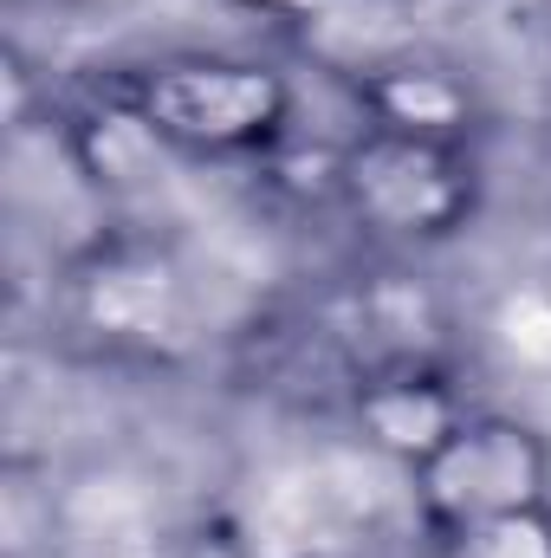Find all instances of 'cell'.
I'll list each match as a JSON object with an SVG mask.
<instances>
[{
    "label": "cell",
    "instance_id": "cell-1",
    "mask_svg": "<svg viewBox=\"0 0 551 558\" xmlns=\"http://www.w3.org/2000/svg\"><path fill=\"white\" fill-rule=\"evenodd\" d=\"M124 98L149 118V131L175 156H273L292 137V78L267 59L241 52H169L131 72Z\"/></svg>",
    "mask_w": 551,
    "mask_h": 558
},
{
    "label": "cell",
    "instance_id": "cell-2",
    "mask_svg": "<svg viewBox=\"0 0 551 558\" xmlns=\"http://www.w3.org/2000/svg\"><path fill=\"white\" fill-rule=\"evenodd\" d=\"M338 202L357 228L396 247H441L480 208V156L461 137H415L364 124L331 162Z\"/></svg>",
    "mask_w": 551,
    "mask_h": 558
},
{
    "label": "cell",
    "instance_id": "cell-3",
    "mask_svg": "<svg viewBox=\"0 0 551 558\" xmlns=\"http://www.w3.org/2000/svg\"><path fill=\"white\" fill-rule=\"evenodd\" d=\"M409 500L441 546L500 513L551 507V441L506 410H467V422L409 474Z\"/></svg>",
    "mask_w": 551,
    "mask_h": 558
},
{
    "label": "cell",
    "instance_id": "cell-4",
    "mask_svg": "<svg viewBox=\"0 0 551 558\" xmlns=\"http://www.w3.org/2000/svg\"><path fill=\"white\" fill-rule=\"evenodd\" d=\"M72 305L78 325L105 344H124L143 357H182L195 344L201 305L182 260L149 241H111L98 234L72 267Z\"/></svg>",
    "mask_w": 551,
    "mask_h": 558
},
{
    "label": "cell",
    "instance_id": "cell-5",
    "mask_svg": "<svg viewBox=\"0 0 551 558\" xmlns=\"http://www.w3.org/2000/svg\"><path fill=\"white\" fill-rule=\"evenodd\" d=\"M351 416H357V435L383 461H396L403 474H415L467 422V403L454 397V384L434 364H377V371H364Z\"/></svg>",
    "mask_w": 551,
    "mask_h": 558
},
{
    "label": "cell",
    "instance_id": "cell-6",
    "mask_svg": "<svg viewBox=\"0 0 551 558\" xmlns=\"http://www.w3.org/2000/svg\"><path fill=\"white\" fill-rule=\"evenodd\" d=\"M65 149H72L78 175L91 182V195H98L105 208H111V202H131L149 182H162L156 169L175 156L169 143L149 131V118H143L124 92H111L105 105L78 111V118L65 124Z\"/></svg>",
    "mask_w": 551,
    "mask_h": 558
},
{
    "label": "cell",
    "instance_id": "cell-7",
    "mask_svg": "<svg viewBox=\"0 0 551 558\" xmlns=\"http://www.w3.org/2000/svg\"><path fill=\"white\" fill-rule=\"evenodd\" d=\"M357 105H364V124H383V131H415V137H461L474 131V92L434 65V59H396L370 78H357Z\"/></svg>",
    "mask_w": 551,
    "mask_h": 558
},
{
    "label": "cell",
    "instance_id": "cell-8",
    "mask_svg": "<svg viewBox=\"0 0 551 558\" xmlns=\"http://www.w3.org/2000/svg\"><path fill=\"white\" fill-rule=\"evenodd\" d=\"M298 46L357 85L415 52V0H325L298 26Z\"/></svg>",
    "mask_w": 551,
    "mask_h": 558
},
{
    "label": "cell",
    "instance_id": "cell-9",
    "mask_svg": "<svg viewBox=\"0 0 551 558\" xmlns=\"http://www.w3.org/2000/svg\"><path fill=\"white\" fill-rule=\"evenodd\" d=\"M448 558H551V507H526V513H500L474 533H461Z\"/></svg>",
    "mask_w": 551,
    "mask_h": 558
},
{
    "label": "cell",
    "instance_id": "cell-10",
    "mask_svg": "<svg viewBox=\"0 0 551 558\" xmlns=\"http://www.w3.org/2000/svg\"><path fill=\"white\" fill-rule=\"evenodd\" d=\"M500 344L519 364L551 371V292H513L500 305Z\"/></svg>",
    "mask_w": 551,
    "mask_h": 558
},
{
    "label": "cell",
    "instance_id": "cell-11",
    "mask_svg": "<svg viewBox=\"0 0 551 558\" xmlns=\"http://www.w3.org/2000/svg\"><path fill=\"white\" fill-rule=\"evenodd\" d=\"M169 558H260V546H254L234 520H208V526H195L188 539H175Z\"/></svg>",
    "mask_w": 551,
    "mask_h": 558
},
{
    "label": "cell",
    "instance_id": "cell-12",
    "mask_svg": "<svg viewBox=\"0 0 551 558\" xmlns=\"http://www.w3.org/2000/svg\"><path fill=\"white\" fill-rule=\"evenodd\" d=\"M241 7H247V13H267V20H285V26L298 33V26H305L325 0H241Z\"/></svg>",
    "mask_w": 551,
    "mask_h": 558
},
{
    "label": "cell",
    "instance_id": "cell-13",
    "mask_svg": "<svg viewBox=\"0 0 551 558\" xmlns=\"http://www.w3.org/2000/svg\"><path fill=\"white\" fill-rule=\"evenodd\" d=\"M526 7H546V13H551V0H526Z\"/></svg>",
    "mask_w": 551,
    "mask_h": 558
},
{
    "label": "cell",
    "instance_id": "cell-14",
    "mask_svg": "<svg viewBox=\"0 0 551 558\" xmlns=\"http://www.w3.org/2000/svg\"><path fill=\"white\" fill-rule=\"evenodd\" d=\"M305 558H318V553H305Z\"/></svg>",
    "mask_w": 551,
    "mask_h": 558
}]
</instances>
